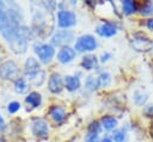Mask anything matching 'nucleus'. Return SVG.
<instances>
[{"instance_id":"1","label":"nucleus","mask_w":153,"mask_h":142,"mask_svg":"<svg viewBox=\"0 0 153 142\" xmlns=\"http://www.w3.org/2000/svg\"><path fill=\"white\" fill-rule=\"evenodd\" d=\"M33 51L42 63H49L55 55L54 47L48 43H36L33 45Z\"/></svg>"},{"instance_id":"2","label":"nucleus","mask_w":153,"mask_h":142,"mask_svg":"<svg viewBox=\"0 0 153 142\" xmlns=\"http://www.w3.org/2000/svg\"><path fill=\"white\" fill-rule=\"evenodd\" d=\"M0 78L2 80H17L19 78L18 64L12 60L2 62L0 64Z\"/></svg>"},{"instance_id":"3","label":"nucleus","mask_w":153,"mask_h":142,"mask_svg":"<svg viewBox=\"0 0 153 142\" xmlns=\"http://www.w3.org/2000/svg\"><path fill=\"white\" fill-rule=\"evenodd\" d=\"M97 41L92 35H82L76 39L74 44V50L78 53L93 51L97 48Z\"/></svg>"},{"instance_id":"4","label":"nucleus","mask_w":153,"mask_h":142,"mask_svg":"<svg viewBox=\"0 0 153 142\" xmlns=\"http://www.w3.org/2000/svg\"><path fill=\"white\" fill-rule=\"evenodd\" d=\"M130 45L134 50L140 53H148L153 49V41L143 35H135L130 39Z\"/></svg>"},{"instance_id":"5","label":"nucleus","mask_w":153,"mask_h":142,"mask_svg":"<svg viewBox=\"0 0 153 142\" xmlns=\"http://www.w3.org/2000/svg\"><path fill=\"white\" fill-rule=\"evenodd\" d=\"M74 39V33L71 30H60L55 32L51 37V45H57V47H68L71 42Z\"/></svg>"},{"instance_id":"6","label":"nucleus","mask_w":153,"mask_h":142,"mask_svg":"<svg viewBox=\"0 0 153 142\" xmlns=\"http://www.w3.org/2000/svg\"><path fill=\"white\" fill-rule=\"evenodd\" d=\"M75 23H76V16L73 11L61 10L57 12V25L60 27L67 29L75 25Z\"/></svg>"},{"instance_id":"7","label":"nucleus","mask_w":153,"mask_h":142,"mask_svg":"<svg viewBox=\"0 0 153 142\" xmlns=\"http://www.w3.org/2000/svg\"><path fill=\"white\" fill-rule=\"evenodd\" d=\"M31 131L37 137H45L49 132L48 123L42 118H33L31 123Z\"/></svg>"},{"instance_id":"8","label":"nucleus","mask_w":153,"mask_h":142,"mask_svg":"<svg viewBox=\"0 0 153 142\" xmlns=\"http://www.w3.org/2000/svg\"><path fill=\"white\" fill-rule=\"evenodd\" d=\"M63 87L65 85H63V79L61 78V75L59 73H53L48 80V89L53 94H59L62 92Z\"/></svg>"},{"instance_id":"9","label":"nucleus","mask_w":153,"mask_h":142,"mask_svg":"<svg viewBox=\"0 0 153 142\" xmlns=\"http://www.w3.org/2000/svg\"><path fill=\"white\" fill-rule=\"evenodd\" d=\"M75 55H76V51H75L73 48H71L69 45H68V47H63V48H61L60 51L57 53V61H59L60 63L66 64V63L72 62V61L75 58Z\"/></svg>"},{"instance_id":"10","label":"nucleus","mask_w":153,"mask_h":142,"mask_svg":"<svg viewBox=\"0 0 153 142\" xmlns=\"http://www.w3.org/2000/svg\"><path fill=\"white\" fill-rule=\"evenodd\" d=\"M97 33L102 37H112L117 33V27L111 23H104L96 29Z\"/></svg>"},{"instance_id":"11","label":"nucleus","mask_w":153,"mask_h":142,"mask_svg":"<svg viewBox=\"0 0 153 142\" xmlns=\"http://www.w3.org/2000/svg\"><path fill=\"white\" fill-rule=\"evenodd\" d=\"M49 115L54 122L60 123L66 118V109L61 105H53L49 109Z\"/></svg>"},{"instance_id":"12","label":"nucleus","mask_w":153,"mask_h":142,"mask_svg":"<svg viewBox=\"0 0 153 142\" xmlns=\"http://www.w3.org/2000/svg\"><path fill=\"white\" fill-rule=\"evenodd\" d=\"M38 70H41V66H39V62L35 58V57H27L25 63H24V72H25V75L29 76V75H32L35 73H37Z\"/></svg>"},{"instance_id":"13","label":"nucleus","mask_w":153,"mask_h":142,"mask_svg":"<svg viewBox=\"0 0 153 142\" xmlns=\"http://www.w3.org/2000/svg\"><path fill=\"white\" fill-rule=\"evenodd\" d=\"M63 85L67 88V91L74 92V91H76V89L80 88L81 82H80V79L76 75H67L63 79Z\"/></svg>"},{"instance_id":"14","label":"nucleus","mask_w":153,"mask_h":142,"mask_svg":"<svg viewBox=\"0 0 153 142\" xmlns=\"http://www.w3.org/2000/svg\"><path fill=\"white\" fill-rule=\"evenodd\" d=\"M26 79L29 80V82H31L32 85H35V86H37V87H38V86H42L43 82L45 81V72H44L43 69H41V70H38L37 73L26 76Z\"/></svg>"},{"instance_id":"15","label":"nucleus","mask_w":153,"mask_h":142,"mask_svg":"<svg viewBox=\"0 0 153 142\" xmlns=\"http://www.w3.org/2000/svg\"><path fill=\"white\" fill-rule=\"evenodd\" d=\"M139 10V5L136 1H131V0H124L122 1V12L127 16L136 12Z\"/></svg>"},{"instance_id":"16","label":"nucleus","mask_w":153,"mask_h":142,"mask_svg":"<svg viewBox=\"0 0 153 142\" xmlns=\"http://www.w3.org/2000/svg\"><path fill=\"white\" fill-rule=\"evenodd\" d=\"M25 101L32 107H38L41 105V103H42V95L38 92H35V91L30 92L27 94V97L25 98Z\"/></svg>"},{"instance_id":"17","label":"nucleus","mask_w":153,"mask_h":142,"mask_svg":"<svg viewBox=\"0 0 153 142\" xmlns=\"http://www.w3.org/2000/svg\"><path fill=\"white\" fill-rule=\"evenodd\" d=\"M81 67L86 70H91L97 66V57L93 55H86L82 57L81 62H80Z\"/></svg>"},{"instance_id":"18","label":"nucleus","mask_w":153,"mask_h":142,"mask_svg":"<svg viewBox=\"0 0 153 142\" xmlns=\"http://www.w3.org/2000/svg\"><path fill=\"white\" fill-rule=\"evenodd\" d=\"M100 124H102V128H104L105 130H112L117 125V119L114 116H104L102 118Z\"/></svg>"},{"instance_id":"19","label":"nucleus","mask_w":153,"mask_h":142,"mask_svg":"<svg viewBox=\"0 0 153 142\" xmlns=\"http://www.w3.org/2000/svg\"><path fill=\"white\" fill-rule=\"evenodd\" d=\"M27 88H29V85L24 78H18L17 80H14V91L18 94L25 93L27 91Z\"/></svg>"},{"instance_id":"20","label":"nucleus","mask_w":153,"mask_h":142,"mask_svg":"<svg viewBox=\"0 0 153 142\" xmlns=\"http://www.w3.org/2000/svg\"><path fill=\"white\" fill-rule=\"evenodd\" d=\"M133 100H134V103L136 104V105H139V106H141V105H143L147 100H148V94L147 93H143L142 91H135L134 92V94H133Z\"/></svg>"},{"instance_id":"21","label":"nucleus","mask_w":153,"mask_h":142,"mask_svg":"<svg viewBox=\"0 0 153 142\" xmlns=\"http://www.w3.org/2000/svg\"><path fill=\"white\" fill-rule=\"evenodd\" d=\"M97 82H98V87H108L111 84V75L108 72H103L97 78Z\"/></svg>"},{"instance_id":"22","label":"nucleus","mask_w":153,"mask_h":142,"mask_svg":"<svg viewBox=\"0 0 153 142\" xmlns=\"http://www.w3.org/2000/svg\"><path fill=\"white\" fill-rule=\"evenodd\" d=\"M139 10L140 12L143 14V16H149L153 13V2L151 1H145L142 2L140 6H139Z\"/></svg>"},{"instance_id":"23","label":"nucleus","mask_w":153,"mask_h":142,"mask_svg":"<svg viewBox=\"0 0 153 142\" xmlns=\"http://www.w3.org/2000/svg\"><path fill=\"white\" fill-rule=\"evenodd\" d=\"M115 142H124L127 138V132L123 129H116L112 132V137H111Z\"/></svg>"},{"instance_id":"24","label":"nucleus","mask_w":153,"mask_h":142,"mask_svg":"<svg viewBox=\"0 0 153 142\" xmlns=\"http://www.w3.org/2000/svg\"><path fill=\"white\" fill-rule=\"evenodd\" d=\"M85 85H86V87H87L88 89H91V91H94L96 88H98L97 79H96V78H93L92 75H90V76H87V78H86Z\"/></svg>"},{"instance_id":"25","label":"nucleus","mask_w":153,"mask_h":142,"mask_svg":"<svg viewBox=\"0 0 153 142\" xmlns=\"http://www.w3.org/2000/svg\"><path fill=\"white\" fill-rule=\"evenodd\" d=\"M87 130H88V132H92V134H97L98 135L102 131V124L99 122H97V121H93V122L90 123Z\"/></svg>"},{"instance_id":"26","label":"nucleus","mask_w":153,"mask_h":142,"mask_svg":"<svg viewBox=\"0 0 153 142\" xmlns=\"http://www.w3.org/2000/svg\"><path fill=\"white\" fill-rule=\"evenodd\" d=\"M20 110V103L19 101H11L8 105H7V111L10 113H16L17 111Z\"/></svg>"},{"instance_id":"27","label":"nucleus","mask_w":153,"mask_h":142,"mask_svg":"<svg viewBox=\"0 0 153 142\" xmlns=\"http://www.w3.org/2000/svg\"><path fill=\"white\" fill-rule=\"evenodd\" d=\"M85 141L86 142H99L98 141V135L97 134H92V132H88L85 137Z\"/></svg>"},{"instance_id":"28","label":"nucleus","mask_w":153,"mask_h":142,"mask_svg":"<svg viewBox=\"0 0 153 142\" xmlns=\"http://www.w3.org/2000/svg\"><path fill=\"white\" fill-rule=\"evenodd\" d=\"M111 58V54L110 53H103L100 56V62H106Z\"/></svg>"},{"instance_id":"29","label":"nucleus","mask_w":153,"mask_h":142,"mask_svg":"<svg viewBox=\"0 0 153 142\" xmlns=\"http://www.w3.org/2000/svg\"><path fill=\"white\" fill-rule=\"evenodd\" d=\"M145 113L148 116V117H152L153 116V105H147L145 107Z\"/></svg>"},{"instance_id":"30","label":"nucleus","mask_w":153,"mask_h":142,"mask_svg":"<svg viewBox=\"0 0 153 142\" xmlns=\"http://www.w3.org/2000/svg\"><path fill=\"white\" fill-rule=\"evenodd\" d=\"M146 26H147L151 31H153V18H149V19L146 20Z\"/></svg>"},{"instance_id":"31","label":"nucleus","mask_w":153,"mask_h":142,"mask_svg":"<svg viewBox=\"0 0 153 142\" xmlns=\"http://www.w3.org/2000/svg\"><path fill=\"white\" fill-rule=\"evenodd\" d=\"M111 140H112V138H111L110 136H105V137H103L99 142H111Z\"/></svg>"},{"instance_id":"32","label":"nucleus","mask_w":153,"mask_h":142,"mask_svg":"<svg viewBox=\"0 0 153 142\" xmlns=\"http://www.w3.org/2000/svg\"><path fill=\"white\" fill-rule=\"evenodd\" d=\"M5 128V121H4V118L0 116V130H2Z\"/></svg>"},{"instance_id":"33","label":"nucleus","mask_w":153,"mask_h":142,"mask_svg":"<svg viewBox=\"0 0 153 142\" xmlns=\"http://www.w3.org/2000/svg\"><path fill=\"white\" fill-rule=\"evenodd\" d=\"M151 131H152V135H153V122H152V125H151Z\"/></svg>"}]
</instances>
